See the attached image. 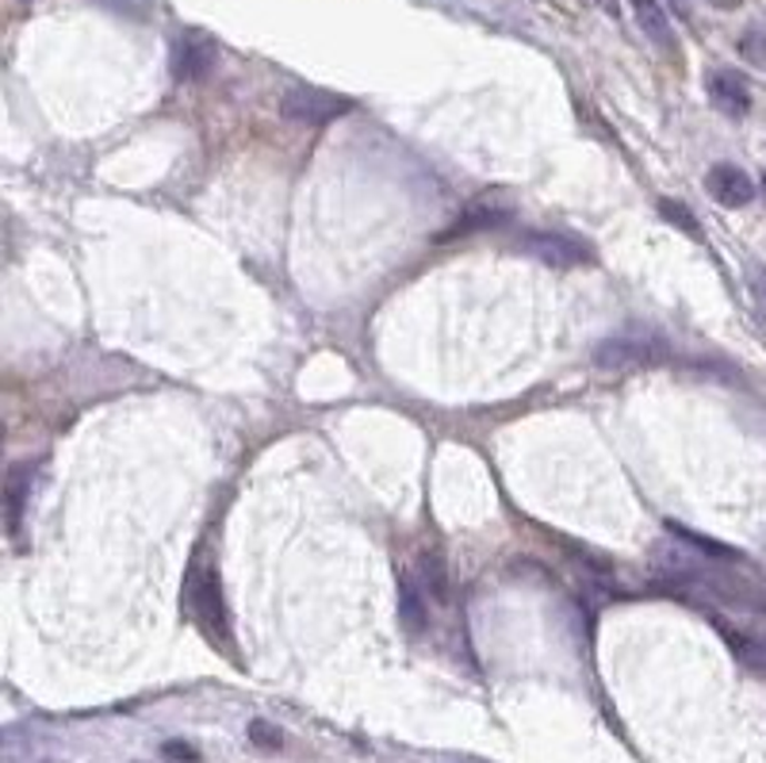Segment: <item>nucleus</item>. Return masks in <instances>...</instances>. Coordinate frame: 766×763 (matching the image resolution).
Returning a JSON list of instances; mask_svg holds the SVG:
<instances>
[{
    "label": "nucleus",
    "instance_id": "obj_18",
    "mask_svg": "<svg viewBox=\"0 0 766 763\" xmlns=\"http://www.w3.org/2000/svg\"><path fill=\"white\" fill-rule=\"evenodd\" d=\"M598 8H602V12H609V16H617V12H621L617 0H598Z\"/></svg>",
    "mask_w": 766,
    "mask_h": 763
},
{
    "label": "nucleus",
    "instance_id": "obj_6",
    "mask_svg": "<svg viewBox=\"0 0 766 763\" xmlns=\"http://www.w3.org/2000/svg\"><path fill=\"white\" fill-rule=\"evenodd\" d=\"M705 184H709L713 200H717L720 208H747V203L755 200V181L739 165H728V161L713 165Z\"/></svg>",
    "mask_w": 766,
    "mask_h": 763
},
{
    "label": "nucleus",
    "instance_id": "obj_4",
    "mask_svg": "<svg viewBox=\"0 0 766 763\" xmlns=\"http://www.w3.org/2000/svg\"><path fill=\"white\" fill-rule=\"evenodd\" d=\"M522 250L533 253L536 261L544 265H556V269H572L591 261V250L583 242L572 239V234H560V231H530L522 239Z\"/></svg>",
    "mask_w": 766,
    "mask_h": 763
},
{
    "label": "nucleus",
    "instance_id": "obj_13",
    "mask_svg": "<svg viewBox=\"0 0 766 763\" xmlns=\"http://www.w3.org/2000/svg\"><path fill=\"white\" fill-rule=\"evenodd\" d=\"M23 464L20 469H12V476H8V530L16 533V525H20V514H23Z\"/></svg>",
    "mask_w": 766,
    "mask_h": 763
},
{
    "label": "nucleus",
    "instance_id": "obj_10",
    "mask_svg": "<svg viewBox=\"0 0 766 763\" xmlns=\"http://www.w3.org/2000/svg\"><path fill=\"white\" fill-rule=\"evenodd\" d=\"M399 618L411 633L430 630V610H425V591H419V583L411 575H399Z\"/></svg>",
    "mask_w": 766,
    "mask_h": 763
},
{
    "label": "nucleus",
    "instance_id": "obj_19",
    "mask_svg": "<svg viewBox=\"0 0 766 763\" xmlns=\"http://www.w3.org/2000/svg\"><path fill=\"white\" fill-rule=\"evenodd\" d=\"M709 4H717V8H736L739 0H709Z\"/></svg>",
    "mask_w": 766,
    "mask_h": 763
},
{
    "label": "nucleus",
    "instance_id": "obj_12",
    "mask_svg": "<svg viewBox=\"0 0 766 763\" xmlns=\"http://www.w3.org/2000/svg\"><path fill=\"white\" fill-rule=\"evenodd\" d=\"M739 54L744 62H752L755 70H766V23H755L739 36Z\"/></svg>",
    "mask_w": 766,
    "mask_h": 763
},
{
    "label": "nucleus",
    "instance_id": "obj_14",
    "mask_svg": "<svg viewBox=\"0 0 766 763\" xmlns=\"http://www.w3.org/2000/svg\"><path fill=\"white\" fill-rule=\"evenodd\" d=\"M671 533H675V538H683L686 545H694V549H702V553H709V556H725V561H728V556H736L728 545H717L713 538H702V533L686 530V525H671Z\"/></svg>",
    "mask_w": 766,
    "mask_h": 763
},
{
    "label": "nucleus",
    "instance_id": "obj_9",
    "mask_svg": "<svg viewBox=\"0 0 766 763\" xmlns=\"http://www.w3.org/2000/svg\"><path fill=\"white\" fill-rule=\"evenodd\" d=\"M636 12V23H641V31L648 36L659 50H675V28H671V16L667 8L659 4V0H628Z\"/></svg>",
    "mask_w": 766,
    "mask_h": 763
},
{
    "label": "nucleus",
    "instance_id": "obj_3",
    "mask_svg": "<svg viewBox=\"0 0 766 763\" xmlns=\"http://www.w3.org/2000/svg\"><path fill=\"white\" fill-rule=\"evenodd\" d=\"M184 599H189V610L195 622H200V630L215 641H226V606H223L215 568H192Z\"/></svg>",
    "mask_w": 766,
    "mask_h": 763
},
{
    "label": "nucleus",
    "instance_id": "obj_20",
    "mask_svg": "<svg viewBox=\"0 0 766 763\" xmlns=\"http://www.w3.org/2000/svg\"><path fill=\"white\" fill-rule=\"evenodd\" d=\"M759 284H763V295H766V273L759 277Z\"/></svg>",
    "mask_w": 766,
    "mask_h": 763
},
{
    "label": "nucleus",
    "instance_id": "obj_7",
    "mask_svg": "<svg viewBox=\"0 0 766 763\" xmlns=\"http://www.w3.org/2000/svg\"><path fill=\"white\" fill-rule=\"evenodd\" d=\"M709 100L732 120H744L752 112V89L736 70H713L709 73Z\"/></svg>",
    "mask_w": 766,
    "mask_h": 763
},
{
    "label": "nucleus",
    "instance_id": "obj_5",
    "mask_svg": "<svg viewBox=\"0 0 766 763\" xmlns=\"http://www.w3.org/2000/svg\"><path fill=\"white\" fill-rule=\"evenodd\" d=\"M173 78L177 81H200L211 73L215 66V42L200 31H189V36H177L173 42Z\"/></svg>",
    "mask_w": 766,
    "mask_h": 763
},
{
    "label": "nucleus",
    "instance_id": "obj_17",
    "mask_svg": "<svg viewBox=\"0 0 766 763\" xmlns=\"http://www.w3.org/2000/svg\"><path fill=\"white\" fill-rule=\"evenodd\" d=\"M161 756L173 760V763H195V760H200V752H195L192 744H184V741H165V744H161Z\"/></svg>",
    "mask_w": 766,
    "mask_h": 763
},
{
    "label": "nucleus",
    "instance_id": "obj_2",
    "mask_svg": "<svg viewBox=\"0 0 766 763\" xmlns=\"http://www.w3.org/2000/svg\"><path fill=\"white\" fill-rule=\"evenodd\" d=\"M349 112H353V100L326 89H314V84H295V89H288L280 97V116L300 127H326Z\"/></svg>",
    "mask_w": 766,
    "mask_h": 763
},
{
    "label": "nucleus",
    "instance_id": "obj_1",
    "mask_svg": "<svg viewBox=\"0 0 766 763\" xmlns=\"http://www.w3.org/2000/svg\"><path fill=\"white\" fill-rule=\"evenodd\" d=\"M671 358H675L671 342L648 327H628V330H621V334L606 338V342H598V350H594V364H598V369H613V372L652 369V364H663Z\"/></svg>",
    "mask_w": 766,
    "mask_h": 763
},
{
    "label": "nucleus",
    "instance_id": "obj_8",
    "mask_svg": "<svg viewBox=\"0 0 766 763\" xmlns=\"http://www.w3.org/2000/svg\"><path fill=\"white\" fill-rule=\"evenodd\" d=\"M510 223V211L506 208H491V203H472L464 219H456L448 231L437 234V242H453V239H467V234H480V231H495V227Z\"/></svg>",
    "mask_w": 766,
    "mask_h": 763
},
{
    "label": "nucleus",
    "instance_id": "obj_15",
    "mask_svg": "<svg viewBox=\"0 0 766 763\" xmlns=\"http://www.w3.org/2000/svg\"><path fill=\"white\" fill-rule=\"evenodd\" d=\"M659 215L667 219V223L683 227L686 234H697V231H702V227H697V219L689 215V208H686L683 200H663V203H659Z\"/></svg>",
    "mask_w": 766,
    "mask_h": 763
},
{
    "label": "nucleus",
    "instance_id": "obj_16",
    "mask_svg": "<svg viewBox=\"0 0 766 763\" xmlns=\"http://www.w3.org/2000/svg\"><path fill=\"white\" fill-rule=\"evenodd\" d=\"M250 741L258 744V749H265V752H276V749H284V733H280L276 725H269V722H250Z\"/></svg>",
    "mask_w": 766,
    "mask_h": 763
},
{
    "label": "nucleus",
    "instance_id": "obj_11",
    "mask_svg": "<svg viewBox=\"0 0 766 763\" xmlns=\"http://www.w3.org/2000/svg\"><path fill=\"white\" fill-rule=\"evenodd\" d=\"M422 583L433 603H448V564L441 549H425L422 553Z\"/></svg>",
    "mask_w": 766,
    "mask_h": 763
}]
</instances>
